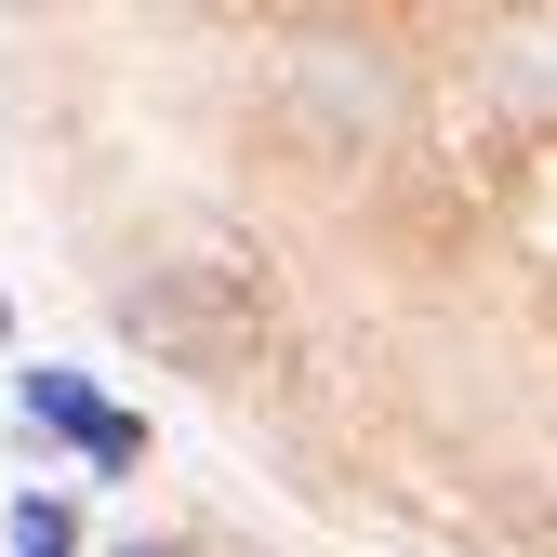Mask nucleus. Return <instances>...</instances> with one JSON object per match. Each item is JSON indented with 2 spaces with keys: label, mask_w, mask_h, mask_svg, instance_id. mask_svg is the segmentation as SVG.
<instances>
[{
  "label": "nucleus",
  "mask_w": 557,
  "mask_h": 557,
  "mask_svg": "<svg viewBox=\"0 0 557 557\" xmlns=\"http://www.w3.org/2000/svg\"><path fill=\"white\" fill-rule=\"evenodd\" d=\"M120 557H186V544H120Z\"/></svg>",
  "instance_id": "7ed1b4c3"
},
{
  "label": "nucleus",
  "mask_w": 557,
  "mask_h": 557,
  "mask_svg": "<svg viewBox=\"0 0 557 557\" xmlns=\"http://www.w3.org/2000/svg\"><path fill=\"white\" fill-rule=\"evenodd\" d=\"M27 425H53V438L94 451V438H107V398H94L81 372H27Z\"/></svg>",
  "instance_id": "f257e3e1"
},
{
  "label": "nucleus",
  "mask_w": 557,
  "mask_h": 557,
  "mask_svg": "<svg viewBox=\"0 0 557 557\" xmlns=\"http://www.w3.org/2000/svg\"><path fill=\"white\" fill-rule=\"evenodd\" d=\"M14 557H81V518H66L53 492H27L14 505Z\"/></svg>",
  "instance_id": "f03ea898"
},
{
  "label": "nucleus",
  "mask_w": 557,
  "mask_h": 557,
  "mask_svg": "<svg viewBox=\"0 0 557 557\" xmlns=\"http://www.w3.org/2000/svg\"><path fill=\"white\" fill-rule=\"evenodd\" d=\"M0 332H14V319H0Z\"/></svg>",
  "instance_id": "20e7f679"
}]
</instances>
